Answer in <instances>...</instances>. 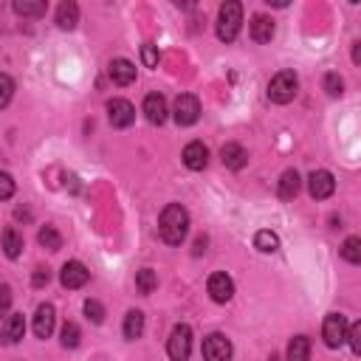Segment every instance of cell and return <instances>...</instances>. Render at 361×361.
I'll return each instance as SVG.
<instances>
[{
    "label": "cell",
    "mask_w": 361,
    "mask_h": 361,
    "mask_svg": "<svg viewBox=\"0 0 361 361\" xmlns=\"http://www.w3.org/2000/svg\"><path fill=\"white\" fill-rule=\"evenodd\" d=\"M158 234L166 245H180L189 234V212L180 203L164 206V212L158 217Z\"/></svg>",
    "instance_id": "obj_1"
},
{
    "label": "cell",
    "mask_w": 361,
    "mask_h": 361,
    "mask_svg": "<svg viewBox=\"0 0 361 361\" xmlns=\"http://www.w3.org/2000/svg\"><path fill=\"white\" fill-rule=\"evenodd\" d=\"M243 25V6L237 0H226L217 11V37L223 42H234Z\"/></svg>",
    "instance_id": "obj_2"
},
{
    "label": "cell",
    "mask_w": 361,
    "mask_h": 361,
    "mask_svg": "<svg viewBox=\"0 0 361 361\" xmlns=\"http://www.w3.org/2000/svg\"><path fill=\"white\" fill-rule=\"evenodd\" d=\"M296 90H299V76H296L293 71H279V73L268 82V99H271L274 104H288V102H293Z\"/></svg>",
    "instance_id": "obj_3"
},
{
    "label": "cell",
    "mask_w": 361,
    "mask_h": 361,
    "mask_svg": "<svg viewBox=\"0 0 361 361\" xmlns=\"http://www.w3.org/2000/svg\"><path fill=\"white\" fill-rule=\"evenodd\" d=\"M166 353L172 361H189L192 353V327L189 324H175L169 338H166Z\"/></svg>",
    "instance_id": "obj_4"
},
{
    "label": "cell",
    "mask_w": 361,
    "mask_h": 361,
    "mask_svg": "<svg viewBox=\"0 0 361 361\" xmlns=\"http://www.w3.org/2000/svg\"><path fill=\"white\" fill-rule=\"evenodd\" d=\"M172 118H175L178 127H192V124L200 118V102H197V96H192V93H180V96L175 99Z\"/></svg>",
    "instance_id": "obj_5"
},
{
    "label": "cell",
    "mask_w": 361,
    "mask_h": 361,
    "mask_svg": "<svg viewBox=\"0 0 361 361\" xmlns=\"http://www.w3.org/2000/svg\"><path fill=\"white\" fill-rule=\"evenodd\" d=\"M347 319L341 316V313H327L324 316V324H322V338H324V344L327 347H341L344 341H347Z\"/></svg>",
    "instance_id": "obj_6"
},
{
    "label": "cell",
    "mask_w": 361,
    "mask_h": 361,
    "mask_svg": "<svg viewBox=\"0 0 361 361\" xmlns=\"http://www.w3.org/2000/svg\"><path fill=\"white\" fill-rule=\"evenodd\" d=\"M307 192L313 200H327L336 192V178L327 169H313L307 175Z\"/></svg>",
    "instance_id": "obj_7"
},
{
    "label": "cell",
    "mask_w": 361,
    "mask_h": 361,
    "mask_svg": "<svg viewBox=\"0 0 361 361\" xmlns=\"http://www.w3.org/2000/svg\"><path fill=\"white\" fill-rule=\"evenodd\" d=\"M231 341L223 333H209L203 338V358L206 361H231Z\"/></svg>",
    "instance_id": "obj_8"
},
{
    "label": "cell",
    "mask_w": 361,
    "mask_h": 361,
    "mask_svg": "<svg viewBox=\"0 0 361 361\" xmlns=\"http://www.w3.org/2000/svg\"><path fill=\"white\" fill-rule=\"evenodd\" d=\"M107 118H110L113 127L124 130V127H130L135 121V107L127 99H110L107 102Z\"/></svg>",
    "instance_id": "obj_9"
},
{
    "label": "cell",
    "mask_w": 361,
    "mask_h": 361,
    "mask_svg": "<svg viewBox=\"0 0 361 361\" xmlns=\"http://www.w3.org/2000/svg\"><path fill=\"white\" fill-rule=\"evenodd\" d=\"M87 279H90V271H87L79 259L65 262L62 271H59V282H62V288H68V290H76V288L87 285Z\"/></svg>",
    "instance_id": "obj_10"
},
{
    "label": "cell",
    "mask_w": 361,
    "mask_h": 361,
    "mask_svg": "<svg viewBox=\"0 0 361 361\" xmlns=\"http://www.w3.org/2000/svg\"><path fill=\"white\" fill-rule=\"evenodd\" d=\"M206 290H209V296H212L217 305H226V302L234 296V282H231V276H228V274L217 271V274H212V276H209Z\"/></svg>",
    "instance_id": "obj_11"
},
{
    "label": "cell",
    "mask_w": 361,
    "mask_h": 361,
    "mask_svg": "<svg viewBox=\"0 0 361 361\" xmlns=\"http://www.w3.org/2000/svg\"><path fill=\"white\" fill-rule=\"evenodd\" d=\"M144 116H147V121L149 124H164L166 121V116H169V107H166V99L161 96V93H147L144 96Z\"/></svg>",
    "instance_id": "obj_12"
},
{
    "label": "cell",
    "mask_w": 361,
    "mask_h": 361,
    "mask_svg": "<svg viewBox=\"0 0 361 361\" xmlns=\"http://www.w3.org/2000/svg\"><path fill=\"white\" fill-rule=\"evenodd\" d=\"M54 324H56V310H54V305L42 302L37 307V313H34V336L37 338H48L54 333Z\"/></svg>",
    "instance_id": "obj_13"
},
{
    "label": "cell",
    "mask_w": 361,
    "mask_h": 361,
    "mask_svg": "<svg viewBox=\"0 0 361 361\" xmlns=\"http://www.w3.org/2000/svg\"><path fill=\"white\" fill-rule=\"evenodd\" d=\"M23 336H25V319H23V313L6 316V322L0 324V344H17Z\"/></svg>",
    "instance_id": "obj_14"
},
{
    "label": "cell",
    "mask_w": 361,
    "mask_h": 361,
    "mask_svg": "<svg viewBox=\"0 0 361 361\" xmlns=\"http://www.w3.org/2000/svg\"><path fill=\"white\" fill-rule=\"evenodd\" d=\"M107 73H110V79H113V85H118V87H124V85H133L135 82V65L130 62V59H113L110 65H107Z\"/></svg>",
    "instance_id": "obj_15"
},
{
    "label": "cell",
    "mask_w": 361,
    "mask_h": 361,
    "mask_svg": "<svg viewBox=\"0 0 361 361\" xmlns=\"http://www.w3.org/2000/svg\"><path fill=\"white\" fill-rule=\"evenodd\" d=\"M183 164L189 166V169H203L206 164H209V149H206V144L203 141H189L186 147H183Z\"/></svg>",
    "instance_id": "obj_16"
},
{
    "label": "cell",
    "mask_w": 361,
    "mask_h": 361,
    "mask_svg": "<svg viewBox=\"0 0 361 361\" xmlns=\"http://www.w3.org/2000/svg\"><path fill=\"white\" fill-rule=\"evenodd\" d=\"M220 158H223V164L228 166V169H243L245 164H248V152H245V147L243 144H237V141H228V144H223V149H220Z\"/></svg>",
    "instance_id": "obj_17"
},
{
    "label": "cell",
    "mask_w": 361,
    "mask_h": 361,
    "mask_svg": "<svg viewBox=\"0 0 361 361\" xmlns=\"http://www.w3.org/2000/svg\"><path fill=\"white\" fill-rule=\"evenodd\" d=\"M299 189H302L299 172H296V169H285V172L279 175V183H276V195H279L282 200H293V197L299 195Z\"/></svg>",
    "instance_id": "obj_18"
},
{
    "label": "cell",
    "mask_w": 361,
    "mask_h": 361,
    "mask_svg": "<svg viewBox=\"0 0 361 361\" xmlns=\"http://www.w3.org/2000/svg\"><path fill=\"white\" fill-rule=\"evenodd\" d=\"M248 31H251V39L254 42H271V37H274V20L265 17V14H254L251 23H248Z\"/></svg>",
    "instance_id": "obj_19"
},
{
    "label": "cell",
    "mask_w": 361,
    "mask_h": 361,
    "mask_svg": "<svg viewBox=\"0 0 361 361\" xmlns=\"http://www.w3.org/2000/svg\"><path fill=\"white\" fill-rule=\"evenodd\" d=\"M76 23H79V6L73 0L59 3L56 6V25L65 28V31H71V28H76Z\"/></svg>",
    "instance_id": "obj_20"
},
{
    "label": "cell",
    "mask_w": 361,
    "mask_h": 361,
    "mask_svg": "<svg viewBox=\"0 0 361 361\" xmlns=\"http://www.w3.org/2000/svg\"><path fill=\"white\" fill-rule=\"evenodd\" d=\"M121 333H124V338H127V341L141 338V333H144V313H141V310H127Z\"/></svg>",
    "instance_id": "obj_21"
},
{
    "label": "cell",
    "mask_w": 361,
    "mask_h": 361,
    "mask_svg": "<svg viewBox=\"0 0 361 361\" xmlns=\"http://www.w3.org/2000/svg\"><path fill=\"white\" fill-rule=\"evenodd\" d=\"M3 251H6L8 259H17L23 254V234L17 228H11V226L3 231Z\"/></svg>",
    "instance_id": "obj_22"
},
{
    "label": "cell",
    "mask_w": 361,
    "mask_h": 361,
    "mask_svg": "<svg viewBox=\"0 0 361 361\" xmlns=\"http://www.w3.org/2000/svg\"><path fill=\"white\" fill-rule=\"evenodd\" d=\"M288 361H310V338L293 336L288 344Z\"/></svg>",
    "instance_id": "obj_23"
},
{
    "label": "cell",
    "mask_w": 361,
    "mask_h": 361,
    "mask_svg": "<svg viewBox=\"0 0 361 361\" xmlns=\"http://www.w3.org/2000/svg\"><path fill=\"white\" fill-rule=\"evenodd\" d=\"M37 240H39V245L48 248V251H59V248H62V234H59L54 226H42V228L37 231Z\"/></svg>",
    "instance_id": "obj_24"
},
{
    "label": "cell",
    "mask_w": 361,
    "mask_h": 361,
    "mask_svg": "<svg viewBox=\"0 0 361 361\" xmlns=\"http://www.w3.org/2000/svg\"><path fill=\"white\" fill-rule=\"evenodd\" d=\"M45 3L42 0H14V11L20 17H42L45 14Z\"/></svg>",
    "instance_id": "obj_25"
},
{
    "label": "cell",
    "mask_w": 361,
    "mask_h": 361,
    "mask_svg": "<svg viewBox=\"0 0 361 361\" xmlns=\"http://www.w3.org/2000/svg\"><path fill=\"white\" fill-rule=\"evenodd\" d=\"M254 245H257L262 254H274V251L279 248V237H276L274 231L262 228V231H257V234H254Z\"/></svg>",
    "instance_id": "obj_26"
},
{
    "label": "cell",
    "mask_w": 361,
    "mask_h": 361,
    "mask_svg": "<svg viewBox=\"0 0 361 361\" xmlns=\"http://www.w3.org/2000/svg\"><path fill=\"white\" fill-rule=\"evenodd\" d=\"M135 288H138V293H152L155 288H158V276H155V271L152 268H141L138 274H135Z\"/></svg>",
    "instance_id": "obj_27"
},
{
    "label": "cell",
    "mask_w": 361,
    "mask_h": 361,
    "mask_svg": "<svg viewBox=\"0 0 361 361\" xmlns=\"http://www.w3.org/2000/svg\"><path fill=\"white\" fill-rule=\"evenodd\" d=\"M341 257L350 265H358L361 262V237H347L344 245H341Z\"/></svg>",
    "instance_id": "obj_28"
},
{
    "label": "cell",
    "mask_w": 361,
    "mask_h": 361,
    "mask_svg": "<svg viewBox=\"0 0 361 361\" xmlns=\"http://www.w3.org/2000/svg\"><path fill=\"white\" fill-rule=\"evenodd\" d=\"M59 336H62V347H71V350L79 347V341H82V330H79L76 322H65Z\"/></svg>",
    "instance_id": "obj_29"
},
{
    "label": "cell",
    "mask_w": 361,
    "mask_h": 361,
    "mask_svg": "<svg viewBox=\"0 0 361 361\" xmlns=\"http://www.w3.org/2000/svg\"><path fill=\"white\" fill-rule=\"evenodd\" d=\"M11 96H14V79L8 73H0V110L8 107Z\"/></svg>",
    "instance_id": "obj_30"
},
{
    "label": "cell",
    "mask_w": 361,
    "mask_h": 361,
    "mask_svg": "<svg viewBox=\"0 0 361 361\" xmlns=\"http://www.w3.org/2000/svg\"><path fill=\"white\" fill-rule=\"evenodd\" d=\"M85 316H87L93 324H102V322H104V307H102V302L85 299Z\"/></svg>",
    "instance_id": "obj_31"
},
{
    "label": "cell",
    "mask_w": 361,
    "mask_h": 361,
    "mask_svg": "<svg viewBox=\"0 0 361 361\" xmlns=\"http://www.w3.org/2000/svg\"><path fill=\"white\" fill-rule=\"evenodd\" d=\"M324 90H327L330 96H341V93H344L341 76H338V73H327V76H324Z\"/></svg>",
    "instance_id": "obj_32"
},
{
    "label": "cell",
    "mask_w": 361,
    "mask_h": 361,
    "mask_svg": "<svg viewBox=\"0 0 361 361\" xmlns=\"http://www.w3.org/2000/svg\"><path fill=\"white\" fill-rule=\"evenodd\" d=\"M347 338H350L353 353L358 355V353H361V322H353V324L347 327Z\"/></svg>",
    "instance_id": "obj_33"
},
{
    "label": "cell",
    "mask_w": 361,
    "mask_h": 361,
    "mask_svg": "<svg viewBox=\"0 0 361 361\" xmlns=\"http://www.w3.org/2000/svg\"><path fill=\"white\" fill-rule=\"evenodd\" d=\"M14 178L8 175V172H0V200H8L11 195H14Z\"/></svg>",
    "instance_id": "obj_34"
},
{
    "label": "cell",
    "mask_w": 361,
    "mask_h": 361,
    "mask_svg": "<svg viewBox=\"0 0 361 361\" xmlns=\"http://www.w3.org/2000/svg\"><path fill=\"white\" fill-rule=\"evenodd\" d=\"M11 299H14L11 288H8L6 282H0V319L8 313V307H11Z\"/></svg>",
    "instance_id": "obj_35"
},
{
    "label": "cell",
    "mask_w": 361,
    "mask_h": 361,
    "mask_svg": "<svg viewBox=\"0 0 361 361\" xmlns=\"http://www.w3.org/2000/svg\"><path fill=\"white\" fill-rule=\"evenodd\" d=\"M141 59H144V65H147V68H155V65H158V51H155V45H152V42L141 45Z\"/></svg>",
    "instance_id": "obj_36"
},
{
    "label": "cell",
    "mask_w": 361,
    "mask_h": 361,
    "mask_svg": "<svg viewBox=\"0 0 361 361\" xmlns=\"http://www.w3.org/2000/svg\"><path fill=\"white\" fill-rule=\"evenodd\" d=\"M48 279H51V274H48V268H37L34 271V288H42V285H48Z\"/></svg>",
    "instance_id": "obj_37"
},
{
    "label": "cell",
    "mask_w": 361,
    "mask_h": 361,
    "mask_svg": "<svg viewBox=\"0 0 361 361\" xmlns=\"http://www.w3.org/2000/svg\"><path fill=\"white\" fill-rule=\"evenodd\" d=\"M206 243H209L206 237H197V240H195V248H192V254H195V257H200V254L206 251Z\"/></svg>",
    "instance_id": "obj_38"
},
{
    "label": "cell",
    "mask_w": 361,
    "mask_h": 361,
    "mask_svg": "<svg viewBox=\"0 0 361 361\" xmlns=\"http://www.w3.org/2000/svg\"><path fill=\"white\" fill-rule=\"evenodd\" d=\"M353 62H361V42H353Z\"/></svg>",
    "instance_id": "obj_39"
}]
</instances>
